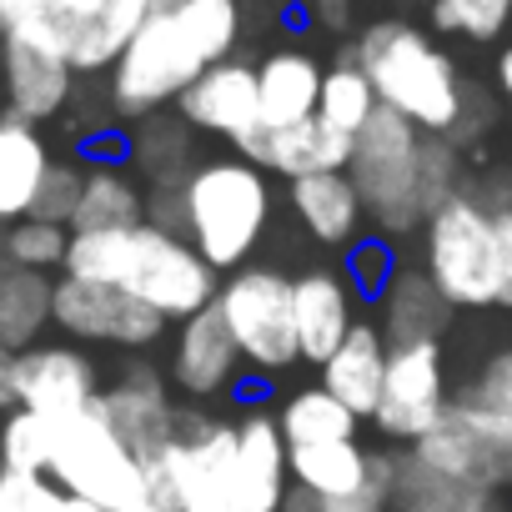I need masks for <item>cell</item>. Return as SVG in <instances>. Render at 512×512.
Listing matches in <instances>:
<instances>
[{"label": "cell", "instance_id": "cell-41", "mask_svg": "<svg viewBox=\"0 0 512 512\" xmlns=\"http://www.w3.org/2000/svg\"><path fill=\"white\" fill-rule=\"evenodd\" d=\"M462 397H472V402H482L487 412H497V417L512 422V357H507V352L492 357V362L462 387Z\"/></svg>", "mask_w": 512, "mask_h": 512}, {"label": "cell", "instance_id": "cell-9", "mask_svg": "<svg viewBox=\"0 0 512 512\" xmlns=\"http://www.w3.org/2000/svg\"><path fill=\"white\" fill-rule=\"evenodd\" d=\"M407 452L447 477L472 482V487H487V492L512 487V422L487 412L482 402H472L462 392H452L437 427L422 432Z\"/></svg>", "mask_w": 512, "mask_h": 512}, {"label": "cell", "instance_id": "cell-47", "mask_svg": "<svg viewBox=\"0 0 512 512\" xmlns=\"http://www.w3.org/2000/svg\"><path fill=\"white\" fill-rule=\"evenodd\" d=\"M497 86H502V101H507V116H512V46L497 56Z\"/></svg>", "mask_w": 512, "mask_h": 512}, {"label": "cell", "instance_id": "cell-22", "mask_svg": "<svg viewBox=\"0 0 512 512\" xmlns=\"http://www.w3.org/2000/svg\"><path fill=\"white\" fill-rule=\"evenodd\" d=\"M392 472L387 452H367L357 437L352 442H312V447H292V487L307 497H357L367 492L377 477Z\"/></svg>", "mask_w": 512, "mask_h": 512}, {"label": "cell", "instance_id": "cell-44", "mask_svg": "<svg viewBox=\"0 0 512 512\" xmlns=\"http://www.w3.org/2000/svg\"><path fill=\"white\" fill-rule=\"evenodd\" d=\"M477 196L497 211V226H502V267H507L502 307H512V176H492L487 186H477Z\"/></svg>", "mask_w": 512, "mask_h": 512}, {"label": "cell", "instance_id": "cell-21", "mask_svg": "<svg viewBox=\"0 0 512 512\" xmlns=\"http://www.w3.org/2000/svg\"><path fill=\"white\" fill-rule=\"evenodd\" d=\"M322 81H327V66L302 51V46H277L262 56L256 66V91H262V126L267 131H287V126H302L317 116V101H322Z\"/></svg>", "mask_w": 512, "mask_h": 512}, {"label": "cell", "instance_id": "cell-46", "mask_svg": "<svg viewBox=\"0 0 512 512\" xmlns=\"http://www.w3.org/2000/svg\"><path fill=\"white\" fill-rule=\"evenodd\" d=\"M11 372H16V357L11 352H0V412H11L16 397H11Z\"/></svg>", "mask_w": 512, "mask_h": 512}, {"label": "cell", "instance_id": "cell-15", "mask_svg": "<svg viewBox=\"0 0 512 512\" xmlns=\"http://www.w3.org/2000/svg\"><path fill=\"white\" fill-rule=\"evenodd\" d=\"M176 116L191 131L221 136V141H231V151H246V141L262 131V91H256V66H246L236 56L221 61V66H211L176 101Z\"/></svg>", "mask_w": 512, "mask_h": 512}, {"label": "cell", "instance_id": "cell-48", "mask_svg": "<svg viewBox=\"0 0 512 512\" xmlns=\"http://www.w3.org/2000/svg\"><path fill=\"white\" fill-rule=\"evenodd\" d=\"M56 512H106V507H96V502H81V497H71V492H66Z\"/></svg>", "mask_w": 512, "mask_h": 512}, {"label": "cell", "instance_id": "cell-19", "mask_svg": "<svg viewBox=\"0 0 512 512\" xmlns=\"http://www.w3.org/2000/svg\"><path fill=\"white\" fill-rule=\"evenodd\" d=\"M292 307H297V347H302V362H312V367H327L332 352L362 322L357 287L337 267H312V272L292 277Z\"/></svg>", "mask_w": 512, "mask_h": 512}, {"label": "cell", "instance_id": "cell-28", "mask_svg": "<svg viewBox=\"0 0 512 512\" xmlns=\"http://www.w3.org/2000/svg\"><path fill=\"white\" fill-rule=\"evenodd\" d=\"M447 302L442 292L427 282V272H397L387 282V292L377 297V327L392 347H407V342H442V327H447Z\"/></svg>", "mask_w": 512, "mask_h": 512}, {"label": "cell", "instance_id": "cell-43", "mask_svg": "<svg viewBox=\"0 0 512 512\" xmlns=\"http://www.w3.org/2000/svg\"><path fill=\"white\" fill-rule=\"evenodd\" d=\"M387 502H392V472L377 477L367 492H357V497H337V502H327V497H307V492H292L287 512H392Z\"/></svg>", "mask_w": 512, "mask_h": 512}, {"label": "cell", "instance_id": "cell-34", "mask_svg": "<svg viewBox=\"0 0 512 512\" xmlns=\"http://www.w3.org/2000/svg\"><path fill=\"white\" fill-rule=\"evenodd\" d=\"M377 111H382V101H377V91H372L367 71L352 61V51H342V61H337V66H327L317 116H322L332 131H342V136H352V141H357V136H362V126H367Z\"/></svg>", "mask_w": 512, "mask_h": 512}, {"label": "cell", "instance_id": "cell-17", "mask_svg": "<svg viewBox=\"0 0 512 512\" xmlns=\"http://www.w3.org/2000/svg\"><path fill=\"white\" fill-rule=\"evenodd\" d=\"M71 91H76V71L66 56L21 36H0V106L11 116L31 126L56 121L71 106Z\"/></svg>", "mask_w": 512, "mask_h": 512}, {"label": "cell", "instance_id": "cell-14", "mask_svg": "<svg viewBox=\"0 0 512 512\" xmlns=\"http://www.w3.org/2000/svg\"><path fill=\"white\" fill-rule=\"evenodd\" d=\"M96 407L106 412V422L116 427V437L141 462L161 457L176 442V432H181V407L171 402V387H166V377L151 362H131L111 387H101V402Z\"/></svg>", "mask_w": 512, "mask_h": 512}, {"label": "cell", "instance_id": "cell-36", "mask_svg": "<svg viewBox=\"0 0 512 512\" xmlns=\"http://www.w3.org/2000/svg\"><path fill=\"white\" fill-rule=\"evenodd\" d=\"M71 226H56V221H41V216H26L16 226H6V262L21 267V272H66V256H71Z\"/></svg>", "mask_w": 512, "mask_h": 512}, {"label": "cell", "instance_id": "cell-26", "mask_svg": "<svg viewBox=\"0 0 512 512\" xmlns=\"http://www.w3.org/2000/svg\"><path fill=\"white\" fill-rule=\"evenodd\" d=\"M96 11L101 0H0V36H21L76 61L96 26Z\"/></svg>", "mask_w": 512, "mask_h": 512}, {"label": "cell", "instance_id": "cell-18", "mask_svg": "<svg viewBox=\"0 0 512 512\" xmlns=\"http://www.w3.org/2000/svg\"><path fill=\"white\" fill-rule=\"evenodd\" d=\"M246 362L231 342V327L226 317L216 312V302L196 317H186L176 327V342H171V382L181 387V397L191 402H216L226 397L236 382H241Z\"/></svg>", "mask_w": 512, "mask_h": 512}, {"label": "cell", "instance_id": "cell-29", "mask_svg": "<svg viewBox=\"0 0 512 512\" xmlns=\"http://www.w3.org/2000/svg\"><path fill=\"white\" fill-rule=\"evenodd\" d=\"M56 322V277L46 272H0V352H31L41 332Z\"/></svg>", "mask_w": 512, "mask_h": 512}, {"label": "cell", "instance_id": "cell-24", "mask_svg": "<svg viewBox=\"0 0 512 512\" xmlns=\"http://www.w3.org/2000/svg\"><path fill=\"white\" fill-rule=\"evenodd\" d=\"M56 166L41 126L0 111V226H16L36 211L41 181Z\"/></svg>", "mask_w": 512, "mask_h": 512}, {"label": "cell", "instance_id": "cell-16", "mask_svg": "<svg viewBox=\"0 0 512 512\" xmlns=\"http://www.w3.org/2000/svg\"><path fill=\"white\" fill-rule=\"evenodd\" d=\"M236 512H287L292 502V447L272 412H246L236 422V462H231Z\"/></svg>", "mask_w": 512, "mask_h": 512}, {"label": "cell", "instance_id": "cell-39", "mask_svg": "<svg viewBox=\"0 0 512 512\" xmlns=\"http://www.w3.org/2000/svg\"><path fill=\"white\" fill-rule=\"evenodd\" d=\"M81 186H86V166L76 161H56L41 181V196H36V211L41 221H56V226H71L76 221V206H81Z\"/></svg>", "mask_w": 512, "mask_h": 512}, {"label": "cell", "instance_id": "cell-7", "mask_svg": "<svg viewBox=\"0 0 512 512\" xmlns=\"http://www.w3.org/2000/svg\"><path fill=\"white\" fill-rule=\"evenodd\" d=\"M46 477L61 492L96 502L106 512H151L146 462L116 437V427L106 422L101 407L56 422V452H51Z\"/></svg>", "mask_w": 512, "mask_h": 512}, {"label": "cell", "instance_id": "cell-8", "mask_svg": "<svg viewBox=\"0 0 512 512\" xmlns=\"http://www.w3.org/2000/svg\"><path fill=\"white\" fill-rule=\"evenodd\" d=\"M216 312L231 327V342L256 377H277L292 362H302L297 347V307H292V277L277 267H241L221 277Z\"/></svg>", "mask_w": 512, "mask_h": 512}, {"label": "cell", "instance_id": "cell-11", "mask_svg": "<svg viewBox=\"0 0 512 512\" xmlns=\"http://www.w3.org/2000/svg\"><path fill=\"white\" fill-rule=\"evenodd\" d=\"M161 462L176 482V512H236V487H231L236 422L181 412V432L161 452Z\"/></svg>", "mask_w": 512, "mask_h": 512}, {"label": "cell", "instance_id": "cell-5", "mask_svg": "<svg viewBox=\"0 0 512 512\" xmlns=\"http://www.w3.org/2000/svg\"><path fill=\"white\" fill-rule=\"evenodd\" d=\"M422 272L442 292L447 307H462V312L502 307V287H507L502 226H497V211L477 196V186H462L452 201H442L427 216Z\"/></svg>", "mask_w": 512, "mask_h": 512}, {"label": "cell", "instance_id": "cell-6", "mask_svg": "<svg viewBox=\"0 0 512 512\" xmlns=\"http://www.w3.org/2000/svg\"><path fill=\"white\" fill-rule=\"evenodd\" d=\"M422 146H427V131H417L407 116H397L387 106L352 141L347 176H352V186L362 196L367 221H377V231H387V236H407V231L427 226Z\"/></svg>", "mask_w": 512, "mask_h": 512}, {"label": "cell", "instance_id": "cell-37", "mask_svg": "<svg viewBox=\"0 0 512 512\" xmlns=\"http://www.w3.org/2000/svg\"><path fill=\"white\" fill-rule=\"evenodd\" d=\"M512 21V0H432V26L462 41H497Z\"/></svg>", "mask_w": 512, "mask_h": 512}, {"label": "cell", "instance_id": "cell-35", "mask_svg": "<svg viewBox=\"0 0 512 512\" xmlns=\"http://www.w3.org/2000/svg\"><path fill=\"white\" fill-rule=\"evenodd\" d=\"M56 452V422L26 407H11L0 417V472H31L46 477Z\"/></svg>", "mask_w": 512, "mask_h": 512}, {"label": "cell", "instance_id": "cell-38", "mask_svg": "<svg viewBox=\"0 0 512 512\" xmlns=\"http://www.w3.org/2000/svg\"><path fill=\"white\" fill-rule=\"evenodd\" d=\"M462 191V146L447 136H427L422 146V206L427 216Z\"/></svg>", "mask_w": 512, "mask_h": 512}, {"label": "cell", "instance_id": "cell-40", "mask_svg": "<svg viewBox=\"0 0 512 512\" xmlns=\"http://www.w3.org/2000/svg\"><path fill=\"white\" fill-rule=\"evenodd\" d=\"M61 497H66V492H61L51 477L0 472V512H56Z\"/></svg>", "mask_w": 512, "mask_h": 512}, {"label": "cell", "instance_id": "cell-32", "mask_svg": "<svg viewBox=\"0 0 512 512\" xmlns=\"http://www.w3.org/2000/svg\"><path fill=\"white\" fill-rule=\"evenodd\" d=\"M277 422H282L287 447H312V442H352L362 417H357V412H347V407H342L322 382H317V387L292 392V397L282 402Z\"/></svg>", "mask_w": 512, "mask_h": 512}, {"label": "cell", "instance_id": "cell-3", "mask_svg": "<svg viewBox=\"0 0 512 512\" xmlns=\"http://www.w3.org/2000/svg\"><path fill=\"white\" fill-rule=\"evenodd\" d=\"M61 277H86L121 287L126 297L146 302L166 322H186L206 312L221 292V277L211 272L206 256L166 226H126V231H86L71 236V256Z\"/></svg>", "mask_w": 512, "mask_h": 512}, {"label": "cell", "instance_id": "cell-31", "mask_svg": "<svg viewBox=\"0 0 512 512\" xmlns=\"http://www.w3.org/2000/svg\"><path fill=\"white\" fill-rule=\"evenodd\" d=\"M126 151H131V166L146 176L151 191L181 186V181L196 171V161H191V126H186L176 111H156V116L136 121Z\"/></svg>", "mask_w": 512, "mask_h": 512}, {"label": "cell", "instance_id": "cell-2", "mask_svg": "<svg viewBox=\"0 0 512 512\" xmlns=\"http://www.w3.org/2000/svg\"><path fill=\"white\" fill-rule=\"evenodd\" d=\"M347 51L367 71L377 101L387 111L407 116L417 131L447 136L462 146L492 126V101L472 81H462L457 61L427 31H417L407 21H377Z\"/></svg>", "mask_w": 512, "mask_h": 512}, {"label": "cell", "instance_id": "cell-4", "mask_svg": "<svg viewBox=\"0 0 512 512\" xmlns=\"http://www.w3.org/2000/svg\"><path fill=\"white\" fill-rule=\"evenodd\" d=\"M277 196L267 171L246 156H211L181 181V236L211 262L216 277H231L251 262L272 226Z\"/></svg>", "mask_w": 512, "mask_h": 512}, {"label": "cell", "instance_id": "cell-33", "mask_svg": "<svg viewBox=\"0 0 512 512\" xmlns=\"http://www.w3.org/2000/svg\"><path fill=\"white\" fill-rule=\"evenodd\" d=\"M151 6H156V0H101L96 26H91L81 56L71 61L76 76H101V71H111V66L126 56V46L136 41V31L146 26Z\"/></svg>", "mask_w": 512, "mask_h": 512}, {"label": "cell", "instance_id": "cell-20", "mask_svg": "<svg viewBox=\"0 0 512 512\" xmlns=\"http://www.w3.org/2000/svg\"><path fill=\"white\" fill-rule=\"evenodd\" d=\"M246 161H256L262 171H277L287 181H302V176H327V171H347L352 161V136L332 131L322 116L302 121V126H287V131H256L246 141V151H236Z\"/></svg>", "mask_w": 512, "mask_h": 512}, {"label": "cell", "instance_id": "cell-45", "mask_svg": "<svg viewBox=\"0 0 512 512\" xmlns=\"http://www.w3.org/2000/svg\"><path fill=\"white\" fill-rule=\"evenodd\" d=\"M307 11H312V21H317L322 31H337V36L352 31V0H312Z\"/></svg>", "mask_w": 512, "mask_h": 512}, {"label": "cell", "instance_id": "cell-25", "mask_svg": "<svg viewBox=\"0 0 512 512\" xmlns=\"http://www.w3.org/2000/svg\"><path fill=\"white\" fill-rule=\"evenodd\" d=\"M287 201H292V216L297 226L317 241V246H352L362 241V196L352 186L347 171H327V176H302L287 186Z\"/></svg>", "mask_w": 512, "mask_h": 512}, {"label": "cell", "instance_id": "cell-10", "mask_svg": "<svg viewBox=\"0 0 512 512\" xmlns=\"http://www.w3.org/2000/svg\"><path fill=\"white\" fill-rule=\"evenodd\" d=\"M56 327L71 342L121 347V352H151L166 337V317L146 302L126 297L121 287L86 282V277H56Z\"/></svg>", "mask_w": 512, "mask_h": 512}, {"label": "cell", "instance_id": "cell-27", "mask_svg": "<svg viewBox=\"0 0 512 512\" xmlns=\"http://www.w3.org/2000/svg\"><path fill=\"white\" fill-rule=\"evenodd\" d=\"M392 512H502V497L487 487H472L462 477H447L412 452L392 457Z\"/></svg>", "mask_w": 512, "mask_h": 512}, {"label": "cell", "instance_id": "cell-1", "mask_svg": "<svg viewBox=\"0 0 512 512\" xmlns=\"http://www.w3.org/2000/svg\"><path fill=\"white\" fill-rule=\"evenodd\" d=\"M241 41V0H156L146 26L111 66V106L146 121L176 106L211 66L231 61Z\"/></svg>", "mask_w": 512, "mask_h": 512}, {"label": "cell", "instance_id": "cell-49", "mask_svg": "<svg viewBox=\"0 0 512 512\" xmlns=\"http://www.w3.org/2000/svg\"><path fill=\"white\" fill-rule=\"evenodd\" d=\"M507 357H512V352H507Z\"/></svg>", "mask_w": 512, "mask_h": 512}, {"label": "cell", "instance_id": "cell-23", "mask_svg": "<svg viewBox=\"0 0 512 512\" xmlns=\"http://www.w3.org/2000/svg\"><path fill=\"white\" fill-rule=\"evenodd\" d=\"M387 362H392V342L382 337V327L377 322H357L352 337L322 367V387L347 412L377 417V402H382V387H387Z\"/></svg>", "mask_w": 512, "mask_h": 512}, {"label": "cell", "instance_id": "cell-12", "mask_svg": "<svg viewBox=\"0 0 512 512\" xmlns=\"http://www.w3.org/2000/svg\"><path fill=\"white\" fill-rule=\"evenodd\" d=\"M452 392H447V362H442V342H407L392 347L387 362V387L377 402V432L387 442H402V452L437 427V417L447 412Z\"/></svg>", "mask_w": 512, "mask_h": 512}, {"label": "cell", "instance_id": "cell-30", "mask_svg": "<svg viewBox=\"0 0 512 512\" xmlns=\"http://www.w3.org/2000/svg\"><path fill=\"white\" fill-rule=\"evenodd\" d=\"M141 221H146L141 181L121 161H91L71 231L76 236H86V231H126V226H141Z\"/></svg>", "mask_w": 512, "mask_h": 512}, {"label": "cell", "instance_id": "cell-13", "mask_svg": "<svg viewBox=\"0 0 512 512\" xmlns=\"http://www.w3.org/2000/svg\"><path fill=\"white\" fill-rule=\"evenodd\" d=\"M11 397L26 412H41L51 422H66V417L91 412L101 402V377H96V362L81 347L41 342V347H31V352L16 357Z\"/></svg>", "mask_w": 512, "mask_h": 512}, {"label": "cell", "instance_id": "cell-42", "mask_svg": "<svg viewBox=\"0 0 512 512\" xmlns=\"http://www.w3.org/2000/svg\"><path fill=\"white\" fill-rule=\"evenodd\" d=\"M392 277H397L392 251H387L382 241H357V251H352V272H347V282L357 287V297H382Z\"/></svg>", "mask_w": 512, "mask_h": 512}]
</instances>
